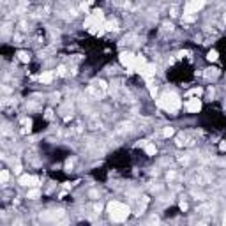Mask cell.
Listing matches in <instances>:
<instances>
[{
    "label": "cell",
    "instance_id": "cell-1",
    "mask_svg": "<svg viewBox=\"0 0 226 226\" xmlns=\"http://www.w3.org/2000/svg\"><path fill=\"white\" fill-rule=\"evenodd\" d=\"M157 104H159L161 108H164L166 111H177V110L180 108V97L173 92H166L159 97Z\"/></svg>",
    "mask_w": 226,
    "mask_h": 226
},
{
    "label": "cell",
    "instance_id": "cell-2",
    "mask_svg": "<svg viewBox=\"0 0 226 226\" xmlns=\"http://www.w3.org/2000/svg\"><path fill=\"white\" fill-rule=\"evenodd\" d=\"M108 212H110V217H111L113 221H124V219H127V215H129V209H127L125 205L119 203V201H111V203L108 205Z\"/></svg>",
    "mask_w": 226,
    "mask_h": 226
},
{
    "label": "cell",
    "instance_id": "cell-3",
    "mask_svg": "<svg viewBox=\"0 0 226 226\" xmlns=\"http://www.w3.org/2000/svg\"><path fill=\"white\" fill-rule=\"evenodd\" d=\"M134 58H136V55H133L131 51H124V53H120V64L129 67L131 73H133L134 71Z\"/></svg>",
    "mask_w": 226,
    "mask_h": 226
},
{
    "label": "cell",
    "instance_id": "cell-4",
    "mask_svg": "<svg viewBox=\"0 0 226 226\" xmlns=\"http://www.w3.org/2000/svg\"><path fill=\"white\" fill-rule=\"evenodd\" d=\"M205 5V0H189L186 5V14H193L196 13V11H200L201 7Z\"/></svg>",
    "mask_w": 226,
    "mask_h": 226
},
{
    "label": "cell",
    "instance_id": "cell-5",
    "mask_svg": "<svg viewBox=\"0 0 226 226\" xmlns=\"http://www.w3.org/2000/svg\"><path fill=\"white\" fill-rule=\"evenodd\" d=\"M186 108H187V111L196 113V111L201 110V101H200V99H189V101H187V104H186Z\"/></svg>",
    "mask_w": 226,
    "mask_h": 226
},
{
    "label": "cell",
    "instance_id": "cell-6",
    "mask_svg": "<svg viewBox=\"0 0 226 226\" xmlns=\"http://www.w3.org/2000/svg\"><path fill=\"white\" fill-rule=\"evenodd\" d=\"M140 73H141V76L150 78V76H154V74H156V67L150 66V64H147L145 67H141V69H140Z\"/></svg>",
    "mask_w": 226,
    "mask_h": 226
},
{
    "label": "cell",
    "instance_id": "cell-7",
    "mask_svg": "<svg viewBox=\"0 0 226 226\" xmlns=\"http://www.w3.org/2000/svg\"><path fill=\"white\" fill-rule=\"evenodd\" d=\"M20 184H21V186H36V184H37V178H36V177H30V175H23V177L20 178Z\"/></svg>",
    "mask_w": 226,
    "mask_h": 226
},
{
    "label": "cell",
    "instance_id": "cell-8",
    "mask_svg": "<svg viewBox=\"0 0 226 226\" xmlns=\"http://www.w3.org/2000/svg\"><path fill=\"white\" fill-rule=\"evenodd\" d=\"M147 66V60L143 55H136V58H134V71H140L141 67Z\"/></svg>",
    "mask_w": 226,
    "mask_h": 226
},
{
    "label": "cell",
    "instance_id": "cell-9",
    "mask_svg": "<svg viewBox=\"0 0 226 226\" xmlns=\"http://www.w3.org/2000/svg\"><path fill=\"white\" fill-rule=\"evenodd\" d=\"M39 80L42 81V83H50V81L53 80V74H51L50 71H46V73H42V74H41V78H39Z\"/></svg>",
    "mask_w": 226,
    "mask_h": 226
},
{
    "label": "cell",
    "instance_id": "cell-10",
    "mask_svg": "<svg viewBox=\"0 0 226 226\" xmlns=\"http://www.w3.org/2000/svg\"><path fill=\"white\" fill-rule=\"evenodd\" d=\"M145 152L148 154V156H156V152H157V148H156V145H152V143H148V145H145Z\"/></svg>",
    "mask_w": 226,
    "mask_h": 226
},
{
    "label": "cell",
    "instance_id": "cell-11",
    "mask_svg": "<svg viewBox=\"0 0 226 226\" xmlns=\"http://www.w3.org/2000/svg\"><path fill=\"white\" fill-rule=\"evenodd\" d=\"M39 194H41L39 189H32V191H28L27 198H30V200H37V198H39Z\"/></svg>",
    "mask_w": 226,
    "mask_h": 226
},
{
    "label": "cell",
    "instance_id": "cell-12",
    "mask_svg": "<svg viewBox=\"0 0 226 226\" xmlns=\"http://www.w3.org/2000/svg\"><path fill=\"white\" fill-rule=\"evenodd\" d=\"M18 57H20V60H21V62H28V60H30V57H28L25 51H20V53H18Z\"/></svg>",
    "mask_w": 226,
    "mask_h": 226
},
{
    "label": "cell",
    "instance_id": "cell-13",
    "mask_svg": "<svg viewBox=\"0 0 226 226\" xmlns=\"http://www.w3.org/2000/svg\"><path fill=\"white\" fill-rule=\"evenodd\" d=\"M207 58L210 60V62H214V60H217V51H209V55H207Z\"/></svg>",
    "mask_w": 226,
    "mask_h": 226
},
{
    "label": "cell",
    "instance_id": "cell-14",
    "mask_svg": "<svg viewBox=\"0 0 226 226\" xmlns=\"http://www.w3.org/2000/svg\"><path fill=\"white\" fill-rule=\"evenodd\" d=\"M115 27H117L115 21H108L106 25H104V30H115Z\"/></svg>",
    "mask_w": 226,
    "mask_h": 226
},
{
    "label": "cell",
    "instance_id": "cell-15",
    "mask_svg": "<svg viewBox=\"0 0 226 226\" xmlns=\"http://www.w3.org/2000/svg\"><path fill=\"white\" fill-rule=\"evenodd\" d=\"M163 134H164L166 138H170V136H173V127H164V131H163Z\"/></svg>",
    "mask_w": 226,
    "mask_h": 226
},
{
    "label": "cell",
    "instance_id": "cell-16",
    "mask_svg": "<svg viewBox=\"0 0 226 226\" xmlns=\"http://www.w3.org/2000/svg\"><path fill=\"white\" fill-rule=\"evenodd\" d=\"M0 178H2V182H4V184H5V182L9 180V173H7V170H4V172H2V175H0Z\"/></svg>",
    "mask_w": 226,
    "mask_h": 226
},
{
    "label": "cell",
    "instance_id": "cell-17",
    "mask_svg": "<svg viewBox=\"0 0 226 226\" xmlns=\"http://www.w3.org/2000/svg\"><path fill=\"white\" fill-rule=\"evenodd\" d=\"M200 94H201V88H193L187 95H200Z\"/></svg>",
    "mask_w": 226,
    "mask_h": 226
},
{
    "label": "cell",
    "instance_id": "cell-18",
    "mask_svg": "<svg viewBox=\"0 0 226 226\" xmlns=\"http://www.w3.org/2000/svg\"><path fill=\"white\" fill-rule=\"evenodd\" d=\"M64 74H66V67L60 66V67H58V76H64Z\"/></svg>",
    "mask_w": 226,
    "mask_h": 226
},
{
    "label": "cell",
    "instance_id": "cell-19",
    "mask_svg": "<svg viewBox=\"0 0 226 226\" xmlns=\"http://www.w3.org/2000/svg\"><path fill=\"white\" fill-rule=\"evenodd\" d=\"M219 148H221V150H226V141H223V143L219 145Z\"/></svg>",
    "mask_w": 226,
    "mask_h": 226
},
{
    "label": "cell",
    "instance_id": "cell-20",
    "mask_svg": "<svg viewBox=\"0 0 226 226\" xmlns=\"http://www.w3.org/2000/svg\"><path fill=\"white\" fill-rule=\"evenodd\" d=\"M223 223H224V224H226V215H224V221H223Z\"/></svg>",
    "mask_w": 226,
    "mask_h": 226
},
{
    "label": "cell",
    "instance_id": "cell-21",
    "mask_svg": "<svg viewBox=\"0 0 226 226\" xmlns=\"http://www.w3.org/2000/svg\"><path fill=\"white\" fill-rule=\"evenodd\" d=\"M224 21H226V14H224Z\"/></svg>",
    "mask_w": 226,
    "mask_h": 226
}]
</instances>
